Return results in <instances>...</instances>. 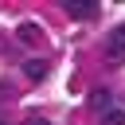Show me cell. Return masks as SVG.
I'll use <instances>...</instances> for the list:
<instances>
[{"instance_id": "obj_5", "label": "cell", "mask_w": 125, "mask_h": 125, "mask_svg": "<svg viewBox=\"0 0 125 125\" xmlns=\"http://www.w3.org/2000/svg\"><path fill=\"white\" fill-rule=\"evenodd\" d=\"M23 70H27V78H43V74H47V62H43V59H31Z\"/></svg>"}, {"instance_id": "obj_1", "label": "cell", "mask_w": 125, "mask_h": 125, "mask_svg": "<svg viewBox=\"0 0 125 125\" xmlns=\"http://www.w3.org/2000/svg\"><path fill=\"white\" fill-rule=\"evenodd\" d=\"M105 62L109 66H121L125 62V23H117L109 31V39H105Z\"/></svg>"}, {"instance_id": "obj_6", "label": "cell", "mask_w": 125, "mask_h": 125, "mask_svg": "<svg viewBox=\"0 0 125 125\" xmlns=\"http://www.w3.org/2000/svg\"><path fill=\"white\" fill-rule=\"evenodd\" d=\"M27 125H51V121H43V117H31V121H27Z\"/></svg>"}, {"instance_id": "obj_2", "label": "cell", "mask_w": 125, "mask_h": 125, "mask_svg": "<svg viewBox=\"0 0 125 125\" xmlns=\"http://www.w3.org/2000/svg\"><path fill=\"white\" fill-rule=\"evenodd\" d=\"M62 12L74 16V20H98V16H102V8L90 4V0H62Z\"/></svg>"}, {"instance_id": "obj_3", "label": "cell", "mask_w": 125, "mask_h": 125, "mask_svg": "<svg viewBox=\"0 0 125 125\" xmlns=\"http://www.w3.org/2000/svg\"><path fill=\"white\" fill-rule=\"evenodd\" d=\"M90 105L105 117V109H109V90H94V98H90Z\"/></svg>"}, {"instance_id": "obj_4", "label": "cell", "mask_w": 125, "mask_h": 125, "mask_svg": "<svg viewBox=\"0 0 125 125\" xmlns=\"http://www.w3.org/2000/svg\"><path fill=\"white\" fill-rule=\"evenodd\" d=\"M16 35H20L23 43H39V27H35V23H20V31H16Z\"/></svg>"}, {"instance_id": "obj_7", "label": "cell", "mask_w": 125, "mask_h": 125, "mask_svg": "<svg viewBox=\"0 0 125 125\" xmlns=\"http://www.w3.org/2000/svg\"><path fill=\"white\" fill-rule=\"evenodd\" d=\"M0 125H12V121H4V117H0Z\"/></svg>"}]
</instances>
